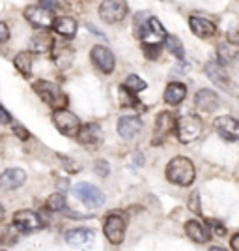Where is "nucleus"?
I'll return each mask as SVG.
<instances>
[{
  "label": "nucleus",
  "instance_id": "nucleus-1",
  "mask_svg": "<svg viewBox=\"0 0 239 251\" xmlns=\"http://www.w3.org/2000/svg\"><path fill=\"white\" fill-rule=\"evenodd\" d=\"M34 92L40 96L51 109H54V113L56 111H65L67 96L64 94L58 84L51 83V81H36L34 83Z\"/></svg>",
  "mask_w": 239,
  "mask_h": 251
},
{
  "label": "nucleus",
  "instance_id": "nucleus-2",
  "mask_svg": "<svg viewBox=\"0 0 239 251\" xmlns=\"http://www.w3.org/2000/svg\"><path fill=\"white\" fill-rule=\"evenodd\" d=\"M167 178L177 186H191L195 180V165L183 156L174 157L167 165Z\"/></svg>",
  "mask_w": 239,
  "mask_h": 251
},
{
  "label": "nucleus",
  "instance_id": "nucleus-3",
  "mask_svg": "<svg viewBox=\"0 0 239 251\" xmlns=\"http://www.w3.org/2000/svg\"><path fill=\"white\" fill-rule=\"evenodd\" d=\"M136 36L144 42V45H153V47H159L168 38L165 26L157 17H148V21L136 26Z\"/></svg>",
  "mask_w": 239,
  "mask_h": 251
},
{
  "label": "nucleus",
  "instance_id": "nucleus-4",
  "mask_svg": "<svg viewBox=\"0 0 239 251\" xmlns=\"http://www.w3.org/2000/svg\"><path fill=\"white\" fill-rule=\"evenodd\" d=\"M177 139L181 143H193L196 141L198 137L202 135V129H204V124L200 120V116L193 115V113H187L181 118H177Z\"/></svg>",
  "mask_w": 239,
  "mask_h": 251
},
{
  "label": "nucleus",
  "instance_id": "nucleus-5",
  "mask_svg": "<svg viewBox=\"0 0 239 251\" xmlns=\"http://www.w3.org/2000/svg\"><path fill=\"white\" fill-rule=\"evenodd\" d=\"M125 218L122 214H118V212H110L107 218H105V225H103V230H105V236H107V240L110 242V244H122L124 242V236H125Z\"/></svg>",
  "mask_w": 239,
  "mask_h": 251
},
{
  "label": "nucleus",
  "instance_id": "nucleus-6",
  "mask_svg": "<svg viewBox=\"0 0 239 251\" xmlns=\"http://www.w3.org/2000/svg\"><path fill=\"white\" fill-rule=\"evenodd\" d=\"M75 197L79 201H83L86 206H90V208H97V206H101L105 202V195L103 191L94 186V184H88V182H79L77 186H75Z\"/></svg>",
  "mask_w": 239,
  "mask_h": 251
},
{
  "label": "nucleus",
  "instance_id": "nucleus-7",
  "mask_svg": "<svg viewBox=\"0 0 239 251\" xmlns=\"http://www.w3.org/2000/svg\"><path fill=\"white\" fill-rule=\"evenodd\" d=\"M52 122L65 137H77L81 131V120L69 111H56L52 115Z\"/></svg>",
  "mask_w": 239,
  "mask_h": 251
},
{
  "label": "nucleus",
  "instance_id": "nucleus-8",
  "mask_svg": "<svg viewBox=\"0 0 239 251\" xmlns=\"http://www.w3.org/2000/svg\"><path fill=\"white\" fill-rule=\"evenodd\" d=\"M127 15V4L118 2V0H107L99 6V17L107 25H116Z\"/></svg>",
  "mask_w": 239,
  "mask_h": 251
},
{
  "label": "nucleus",
  "instance_id": "nucleus-9",
  "mask_svg": "<svg viewBox=\"0 0 239 251\" xmlns=\"http://www.w3.org/2000/svg\"><path fill=\"white\" fill-rule=\"evenodd\" d=\"M24 17H26V21L30 23L32 26H36V28H49V26H54V15H52L51 10H47V8H43L42 4L40 6H28L26 10H24Z\"/></svg>",
  "mask_w": 239,
  "mask_h": 251
},
{
  "label": "nucleus",
  "instance_id": "nucleus-10",
  "mask_svg": "<svg viewBox=\"0 0 239 251\" xmlns=\"http://www.w3.org/2000/svg\"><path fill=\"white\" fill-rule=\"evenodd\" d=\"M13 227H17L22 232H32V230H40L45 227V221L32 210H19L13 216Z\"/></svg>",
  "mask_w": 239,
  "mask_h": 251
},
{
  "label": "nucleus",
  "instance_id": "nucleus-11",
  "mask_svg": "<svg viewBox=\"0 0 239 251\" xmlns=\"http://www.w3.org/2000/svg\"><path fill=\"white\" fill-rule=\"evenodd\" d=\"M177 127V120L172 113H159L155 120V135H153V145H161L174 129Z\"/></svg>",
  "mask_w": 239,
  "mask_h": 251
},
{
  "label": "nucleus",
  "instance_id": "nucleus-12",
  "mask_svg": "<svg viewBox=\"0 0 239 251\" xmlns=\"http://www.w3.org/2000/svg\"><path fill=\"white\" fill-rule=\"evenodd\" d=\"M103 129L97 124H86L81 127L79 135H77V141L86 148H97L101 143H103Z\"/></svg>",
  "mask_w": 239,
  "mask_h": 251
},
{
  "label": "nucleus",
  "instance_id": "nucleus-13",
  "mask_svg": "<svg viewBox=\"0 0 239 251\" xmlns=\"http://www.w3.org/2000/svg\"><path fill=\"white\" fill-rule=\"evenodd\" d=\"M92 60H94V64L97 66L99 72H103V74H112L114 72V54H112L110 49H107L105 45H95L94 49H92Z\"/></svg>",
  "mask_w": 239,
  "mask_h": 251
},
{
  "label": "nucleus",
  "instance_id": "nucleus-14",
  "mask_svg": "<svg viewBox=\"0 0 239 251\" xmlns=\"http://www.w3.org/2000/svg\"><path fill=\"white\" fill-rule=\"evenodd\" d=\"M26 180V175L22 169H6L2 175H0V189H6V191H11V189L21 188Z\"/></svg>",
  "mask_w": 239,
  "mask_h": 251
},
{
  "label": "nucleus",
  "instance_id": "nucleus-15",
  "mask_svg": "<svg viewBox=\"0 0 239 251\" xmlns=\"http://www.w3.org/2000/svg\"><path fill=\"white\" fill-rule=\"evenodd\" d=\"M215 127L220 135L224 139H230V141H236L239 139V122L232 116H218L215 118Z\"/></svg>",
  "mask_w": 239,
  "mask_h": 251
},
{
  "label": "nucleus",
  "instance_id": "nucleus-16",
  "mask_svg": "<svg viewBox=\"0 0 239 251\" xmlns=\"http://www.w3.org/2000/svg\"><path fill=\"white\" fill-rule=\"evenodd\" d=\"M140 129H142V120L136 118V116H122L118 120V133H120V137L127 139V141L138 135Z\"/></svg>",
  "mask_w": 239,
  "mask_h": 251
},
{
  "label": "nucleus",
  "instance_id": "nucleus-17",
  "mask_svg": "<svg viewBox=\"0 0 239 251\" xmlns=\"http://www.w3.org/2000/svg\"><path fill=\"white\" fill-rule=\"evenodd\" d=\"M195 103H196L198 111H202V113H213V111H217L218 107V98L213 90L204 88V90H198L196 92Z\"/></svg>",
  "mask_w": 239,
  "mask_h": 251
},
{
  "label": "nucleus",
  "instance_id": "nucleus-18",
  "mask_svg": "<svg viewBox=\"0 0 239 251\" xmlns=\"http://www.w3.org/2000/svg\"><path fill=\"white\" fill-rule=\"evenodd\" d=\"M65 242L75 248H86L94 242V230L92 229H71L65 232Z\"/></svg>",
  "mask_w": 239,
  "mask_h": 251
},
{
  "label": "nucleus",
  "instance_id": "nucleus-19",
  "mask_svg": "<svg viewBox=\"0 0 239 251\" xmlns=\"http://www.w3.org/2000/svg\"><path fill=\"white\" fill-rule=\"evenodd\" d=\"M189 25H191V30L195 32L198 38H211L217 32V26L213 23L206 17H200V15H193L189 19Z\"/></svg>",
  "mask_w": 239,
  "mask_h": 251
},
{
  "label": "nucleus",
  "instance_id": "nucleus-20",
  "mask_svg": "<svg viewBox=\"0 0 239 251\" xmlns=\"http://www.w3.org/2000/svg\"><path fill=\"white\" fill-rule=\"evenodd\" d=\"M185 232H187L189 238L193 242H196V244H206L211 238V230L206 225H202L200 221H195V220L185 223Z\"/></svg>",
  "mask_w": 239,
  "mask_h": 251
},
{
  "label": "nucleus",
  "instance_id": "nucleus-21",
  "mask_svg": "<svg viewBox=\"0 0 239 251\" xmlns=\"http://www.w3.org/2000/svg\"><path fill=\"white\" fill-rule=\"evenodd\" d=\"M206 74L208 77L213 81L215 84H218L220 88H228V74H226V70L222 68V64H217V62H208L206 64Z\"/></svg>",
  "mask_w": 239,
  "mask_h": 251
},
{
  "label": "nucleus",
  "instance_id": "nucleus-22",
  "mask_svg": "<svg viewBox=\"0 0 239 251\" xmlns=\"http://www.w3.org/2000/svg\"><path fill=\"white\" fill-rule=\"evenodd\" d=\"M52 45H54V40H52L51 34H47V32H36L34 36H32L30 40V47L34 52H49L52 49Z\"/></svg>",
  "mask_w": 239,
  "mask_h": 251
},
{
  "label": "nucleus",
  "instance_id": "nucleus-23",
  "mask_svg": "<svg viewBox=\"0 0 239 251\" xmlns=\"http://www.w3.org/2000/svg\"><path fill=\"white\" fill-rule=\"evenodd\" d=\"M185 96H187V88H185V84L181 83H170L167 86V90H165V101L168 105H179L183 100H185Z\"/></svg>",
  "mask_w": 239,
  "mask_h": 251
},
{
  "label": "nucleus",
  "instance_id": "nucleus-24",
  "mask_svg": "<svg viewBox=\"0 0 239 251\" xmlns=\"http://www.w3.org/2000/svg\"><path fill=\"white\" fill-rule=\"evenodd\" d=\"M239 60V45L234 43H220L218 45V64H234Z\"/></svg>",
  "mask_w": 239,
  "mask_h": 251
},
{
  "label": "nucleus",
  "instance_id": "nucleus-25",
  "mask_svg": "<svg viewBox=\"0 0 239 251\" xmlns=\"http://www.w3.org/2000/svg\"><path fill=\"white\" fill-rule=\"evenodd\" d=\"M52 28L58 32L60 36H64V38H73L77 34V21L71 19V17H58L54 21Z\"/></svg>",
  "mask_w": 239,
  "mask_h": 251
},
{
  "label": "nucleus",
  "instance_id": "nucleus-26",
  "mask_svg": "<svg viewBox=\"0 0 239 251\" xmlns=\"http://www.w3.org/2000/svg\"><path fill=\"white\" fill-rule=\"evenodd\" d=\"M73 58H75V51H73L71 47H60L58 51L54 52V62L56 66L60 68V70H67L69 66H71Z\"/></svg>",
  "mask_w": 239,
  "mask_h": 251
},
{
  "label": "nucleus",
  "instance_id": "nucleus-27",
  "mask_svg": "<svg viewBox=\"0 0 239 251\" xmlns=\"http://www.w3.org/2000/svg\"><path fill=\"white\" fill-rule=\"evenodd\" d=\"M13 64H15V68H17L24 77H30V74H32V54L30 52H26V51L19 52V54L15 56Z\"/></svg>",
  "mask_w": 239,
  "mask_h": 251
},
{
  "label": "nucleus",
  "instance_id": "nucleus-28",
  "mask_svg": "<svg viewBox=\"0 0 239 251\" xmlns=\"http://www.w3.org/2000/svg\"><path fill=\"white\" fill-rule=\"evenodd\" d=\"M167 49L172 52L176 58H179V60H183V58H185V49H183V43L179 42L176 36H168V38H167Z\"/></svg>",
  "mask_w": 239,
  "mask_h": 251
},
{
  "label": "nucleus",
  "instance_id": "nucleus-29",
  "mask_svg": "<svg viewBox=\"0 0 239 251\" xmlns=\"http://www.w3.org/2000/svg\"><path fill=\"white\" fill-rule=\"evenodd\" d=\"M47 208L52 212H65V197L62 193H52L47 199Z\"/></svg>",
  "mask_w": 239,
  "mask_h": 251
},
{
  "label": "nucleus",
  "instance_id": "nucleus-30",
  "mask_svg": "<svg viewBox=\"0 0 239 251\" xmlns=\"http://www.w3.org/2000/svg\"><path fill=\"white\" fill-rule=\"evenodd\" d=\"M124 86L129 90V92H133V94H136V92H142L146 88V83L138 77V75H129L127 79H125Z\"/></svg>",
  "mask_w": 239,
  "mask_h": 251
},
{
  "label": "nucleus",
  "instance_id": "nucleus-31",
  "mask_svg": "<svg viewBox=\"0 0 239 251\" xmlns=\"http://www.w3.org/2000/svg\"><path fill=\"white\" fill-rule=\"evenodd\" d=\"M226 36H228L230 43L239 45V15H232V23L226 30Z\"/></svg>",
  "mask_w": 239,
  "mask_h": 251
},
{
  "label": "nucleus",
  "instance_id": "nucleus-32",
  "mask_svg": "<svg viewBox=\"0 0 239 251\" xmlns=\"http://www.w3.org/2000/svg\"><path fill=\"white\" fill-rule=\"evenodd\" d=\"M120 105H122V107H136V105H138L135 94L129 92L125 86L120 88Z\"/></svg>",
  "mask_w": 239,
  "mask_h": 251
},
{
  "label": "nucleus",
  "instance_id": "nucleus-33",
  "mask_svg": "<svg viewBox=\"0 0 239 251\" xmlns=\"http://www.w3.org/2000/svg\"><path fill=\"white\" fill-rule=\"evenodd\" d=\"M17 242V230L15 227H8V229H4V232L0 234V244H4V246H11V244H15Z\"/></svg>",
  "mask_w": 239,
  "mask_h": 251
},
{
  "label": "nucleus",
  "instance_id": "nucleus-34",
  "mask_svg": "<svg viewBox=\"0 0 239 251\" xmlns=\"http://www.w3.org/2000/svg\"><path fill=\"white\" fill-rule=\"evenodd\" d=\"M208 229L211 230V234H217V236H224L226 234L224 225L218 220H208Z\"/></svg>",
  "mask_w": 239,
  "mask_h": 251
},
{
  "label": "nucleus",
  "instance_id": "nucleus-35",
  "mask_svg": "<svg viewBox=\"0 0 239 251\" xmlns=\"http://www.w3.org/2000/svg\"><path fill=\"white\" fill-rule=\"evenodd\" d=\"M94 171H95V175H99V176H109L110 165H109L105 159H97L94 163Z\"/></svg>",
  "mask_w": 239,
  "mask_h": 251
},
{
  "label": "nucleus",
  "instance_id": "nucleus-36",
  "mask_svg": "<svg viewBox=\"0 0 239 251\" xmlns=\"http://www.w3.org/2000/svg\"><path fill=\"white\" fill-rule=\"evenodd\" d=\"M189 208H191V212H195V214H200V212H202L198 191H193V193H191V197H189Z\"/></svg>",
  "mask_w": 239,
  "mask_h": 251
},
{
  "label": "nucleus",
  "instance_id": "nucleus-37",
  "mask_svg": "<svg viewBox=\"0 0 239 251\" xmlns=\"http://www.w3.org/2000/svg\"><path fill=\"white\" fill-rule=\"evenodd\" d=\"M159 51H161V47H153V45H144V52L148 58H152V60H157L159 58Z\"/></svg>",
  "mask_w": 239,
  "mask_h": 251
},
{
  "label": "nucleus",
  "instance_id": "nucleus-38",
  "mask_svg": "<svg viewBox=\"0 0 239 251\" xmlns=\"http://www.w3.org/2000/svg\"><path fill=\"white\" fill-rule=\"evenodd\" d=\"M13 133L19 137V139H22V141H26V139H28V131H26L21 124H13Z\"/></svg>",
  "mask_w": 239,
  "mask_h": 251
},
{
  "label": "nucleus",
  "instance_id": "nucleus-39",
  "mask_svg": "<svg viewBox=\"0 0 239 251\" xmlns=\"http://www.w3.org/2000/svg\"><path fill=\"white\" fill-rule=\"evenodd\" d=\"M8 38H10V28H8V25H6V23L0 21V43L8 42Z\"/></svg>",
  "mask_w": 239,
  "mask_h": 251
},
{
  "label": "nucleus",
  "instance_id": "nucleus-40",
  "mask_svg": "<svg viewBox=\"0 0 239 251\" xmlns=\"http://www.w3.org/2000/svg\"><path fill=\"white\" fill-rule=\"evenodd\" d=\"M58 157L62 159V163L67 167V171H71V173H73V171H79V169H81V165H79V163H71V161H69V157L60 156V154H58Z\"/></svg>",
  "mask_w": 239,
  "mask_h": 251
},
{
  "label": "nucleus",
  "instance_id": "nucleus-41",
  "mask_svg": "<svg viewBox=\"0 0 239 251\" xmlns=\"http://www.w3.org/2000/svg\"><path fill=\"white\" fill-rule=\"evenodd\" d=\"M11 122V116H10V113L0 105V124H10Z\"/></svg>",
  "mask_w": 239,
  "mask_h": 251
},
{
  "label": "nucleus",
  "instance_id": "nucleus-42",
  "mask_svg": "<svg viewBox=\"0 0 239 251\" xmlns=\"http://www.w3.org/2000/svg\"><path fill=\"white\" fill-rule=\"evenodd\" d=\"M230 244H232V250H234V251H239V232L232 236V242H230Z\"/></svg>",
  "mask_w": 239,
  "mask_h": 251
},
{
  "label": "nucleus",
  "instance_id": "nucleus-43",
  "mask_svg": "<svg viewBox=\"0 0 239 251\" xmlns=\"http://www.w3.org/2000/svg\"><path fill=\"white\" fill-rule=\"evenodd\" d=\"M86 26H88V30H92L94 34H99V36H101V30H97V28H95L92 23H90V25H86Z\"/></svg>",
  "mask_w": 239,
  "mask_h": 251
},
{
  "label": "nucleus",
  "instance_id": "nucleus-44",
  "mask_svg": "<svg viewBox=\"0 0 239 251\" xmlns=\"http://www.w3.org/2000/svg\"><path fill=\"white\" fill-rule=\"evenodd\" d=\"M209 251H226V250L220 248V246H213V248H209Z\"/></svg>",
  "mask_w": 239,
  "mask_h": 251
},
{
  "label": "nucleus",
  "instance_id": "nucleus-45",
  "mask_svg": "<svg viewBox=\"0 0 239 251\" xmlns=\"http://www.w3.org/2000/svg\"><path fill=\"white\" fill-rule=\"evenodd\" d=\"M4 220V206H2V204H0V221Z\"/></svg>",
  "mask_w": 239,
  "mask_h": 251
},
{
  "label": "nucleus",
  "instance_id": "nucleus-46",
  "mask_svg": "<svg viewBox=\"0 0 239 251\" xmlns=\"http://www.w3.org/2000/svg\"><path fill=\"white\" fill-rule=\"evenodd\" d=\"M0 251H4V250H0Z\"/></svg>",
  "mask_w": 239,
  "mask_h": 251
}]
</instances>
